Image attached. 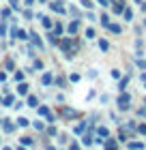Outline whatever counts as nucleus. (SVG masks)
<instances>
[{"mask_svg": "<svg viewBox=\"0 0 146 150\" xmlns=\"http://www.w3.org/2000/svg\"><path fill=\"white\" fill-rule=\"evenodd\" d=\"M144 144H140V142H129V150H142Z\"/></svg>", "mask_w": 146, "mask_h": 150, "instance_id": "14", "label": "nucleus"}, {"mask_svg": "<svg viewBox=\"0 0 146 150\" xmlns=\"http://www.w3.org/2000/svg\"><path fill=\"white\" fill-rule=\"evenodd\" d=\"M112 2H120V4H125V2H122V0H112Z\"/></svg>", "mask_w": 146, "mask_h": 150, "instance_id": "41", "label": "nucleus"}, {"mask_svg": "<svg viewBox=\"0 0 146 150\" xmlns=\"http://www.w3.org/2000/svg\"><path fill=\"white\" fill-rule=\"evenodd\" d=\"M118 110H122V112H127L129 110V105H131V94H127V92H122L120 97H118Z\"/></svg>", "mask_w": 146, "mask_h": 150, "instance_id": "1", "label": "nucleus"}, {"mask_svg": "<svg viewBox=\"0 0 146 150\" xmlns=\"http://www.w3.org/2000/svg\"><path fill=\"white\" fill-rule=\"evenodd\" d=\"M17 92H19V94H26V92H28V84L19 81V86H17Z\"/></svg>", "mask_w": 146, "mask_h": 150, "instance_id": "15", "label": "nucleus"}, {"mask_svg": "<svg viewBox=\"0 0 146 150\" xmlns=\"http://www.w3.org/2000/svg\"><path fill=\"white\" fill-rule=\"evenodd\" d=\"M41 84H43V86L54 84V75L52 73H43V75H41Z\"/></svg>", "mask_w": 146, "mask_h": 150, "instance_id": "6", "label": "nucleus"}, {"mask_svg": "<svg viewBox=\"0 0 146 150\" xmlns=\"http://www.w3.org/2000/svg\"><path fill=\"white\" fill-rule=\"evenodd\" d=\"M17 39H28V32H24V30H17Z\"/></svg>", "mask_w": 146, "mask_h": 150, "instance_id": "25", "label": "nucleus"}, {"mask_svg": "<svg viewBox=\"0 0 146 150\" xmlns=\"http://www.w3.org/2000/svg\"><path fill=\"white\" fill-rule=\"evenodd\" d=\"M69 79L75 84V81H80V75H78V73H71V75H69Z\"/></svg>", "mask_w": 146, "mask_h": 150, "instance_id": "28", "label": "nucleus"}, {"mask_svg": "<svg viewBox=\"0 0 146 150\" xmlns=\"http://www.w3.org/2000/svg\"><path fill=\"white\" fill-rule=\"evenodd\" d=\"M4 35H6V26L2 24V26H0V37H4Z\"/></svg>", "mask_w": 146, "mask_h": 150, "instance_id": "36", "label": "nucleus"}, {"mask_svg": "<svg viewBox=\"0 0 146 150\" xmlns=\"http://www.w3.org/2000/svg\"><path fill=\"white\" fill-rule=\"evenodd\" d=\"M144 86H146V81H144Z\"/></svg>", "mask_w": 146, "mask_h": 150, "instance_id": "51", "label": "nucleus"}, {"mask_svg": "<svg viewBox=\"0 0 146 150\" xmlns=\"http://www.w3.org/2000/svg\"><path fill=\"white\" fill-rule=\"evenodd\" d=\"M4 150H11V148H4Z\"/></svg>", "mask_w": 146, "mask_h": 150, "instance_id": "48", "label": "nucleus"}, {"mask_svg": "<svg viewBox=\"0 0 146 150\" xmlns=\"http://www.w3.org/2000/svg\"><path fill=\"white\" fill-rule=\"evenodd\" d=\"M69 150H80V146H71V148H69Z\"/></svg>", "mask_w": 146, "mask_h": 150, "instance_id": "39", "label": "nucleus"}, {"mask_svg": "<svg viewBox=\"0 0 146 150\" xmlns=\"http://www.w3.org/2000/svg\"><path fill=\"white\" fill-rule=\"evenodd\" d=\"M41 24H43L45 28H52V22H50V19H47L45 15H41Z\"/></svg>", "mask_w": 146, "mask_h": 150, "instance_id": "22", "label": "nucleus"}, {"mask_svg": "<svg viewBox=\"0 0 146 150\" xmlns=\"http://www.w3.org/2000/svg\"><path fill=\"white\" fill-rule=\"evenodd\" d=\"M39 116H43V118H47L50 122H54V114H52V110H47L45 105H43V107H39Z\"/></svg>", "mask_w": 146, "mask_h": 150, "instance_id": "4", "label": "nucleus"}, {"mask_svg": "<svg viewBox=\"0 0 146 150\" xmlns=\"http://www.w3.org/2000/svg\"><path fill=\"white\" fill-rule=\"evenodd\" d=\"M52 26H54V37H60L62 30H65V26L62 24H52Z\"/></svg>", "mask_w": 146, "mask_h": 150, "instance_id": "11", "label": "nucleus"}, {"mask_svg": "<svg viewBox=\"0 0 146 150\" xmlns=\"http://www.w3.org/2000/svg\"><path fill=\"white\" fill-rule=\"evenodd\" d=\"M15 81H24V73L22 71H15V77H13Z\"/></svg>", "mask_w": 146, "mask_h": 150, "instance_id": "24", "label": "nucleus"}, {"mask_svg": "<svg viewBox=\"0 0 146 150\" xmlns=\"http://www.w3.org/2000/svg\"><path fill=\"white\" fill-rule=\"evenodd\" d=\"M47 150H56V148H52V146H50V148H47Z\"/></svg>", "mask_w": 146, "mask_h": 150, "instance_id": "43", "label": "nucleus"}, {"mask_svg": "<svg viewBox=\"0 0 146 150\" xmlns=\"http://www.w3.org/2000/svg\"><path fill=\"white\" fill-rule=\"evenodd\" d=\"M78 112H75V110H71V107H67V110H65V118H78Z\"/></svg>", "mask_w": 146, "mask_h": 150, "instance_id": "12", "label": "nucleus"}, {"mask_svg": "<svg viewBox=\"0 0 146 150\" xmlns=\"http://www.w3.org/2000/svg\"><path fill=\"white\" fill-rule=\"evenodd\" d=\"M78 30H80V22H78V19L67 26V32H69V35H78Z\"/></svg>", "mask_w": 146, "mask_h": 150, "instance_id": "5", "label": "nucleus"}, {"mask_svg": "<svg viewBox=\"0 0 146 150\" xmlns=\"http://www.w3.org/2000/svg\"><path fill=\"white\" fill-rule=\"evenodd\" d=\"M19 150H26V148H19Z\"/></svg>", "mask_w": 146, "mask_h": 150, "instance_id": "47", "label": "nucleus"}, {"mask_svg": "<svg viewBox=\"0 0 146 150\" xmlns=\"http://www.w3.org/2000/svg\"><path fill=\"white\" fill-rule=\"evenodd\" d=\"M84 144H86V146L93 144V135H90V133H88V135H84Z\"/></svg>", "mask_w": 146, "mask_h": 150, "instance_id": "26", "label": "nucleus"}, {"mask_svg": "<svg viewBox=\"0 0 146 150\" xmlns=\"http://www.w3.org/2000/svg\"><path fill=\"white\" fill-rule=\"evenodd\" d=\"M39 2H45V0H39Z\"/></svg>", "mask_w": 146, "mask_h": 150, "instance_id": "44", "label": "nucleus"}, {"mask_svg": "<svg viewBox=\"0 0 146 150\" xmlns=\"http://www.w3.org/2000/svg\"><path fill=\"white\" fill-rule=\"evenodd\" d=\"M24 2H26V4H32V2H34V0H24Z\"/></svg>", "mask_w": 146, "mask_h": 150, "instance_id": "40", "label": "nucleus"}, {"mask_svg": "<svg viewBox=\"0 0 146 150\" xmlns=\"http://www.w3.org/2000/svg\"><path fill=\"white\" fill-rule=\"evenodd\" d=\"M97 2H99L101 6H108V4H110V0H97Z\"/></svg>", "mask_w": 146, "mask_h": 150, "instance_id": "37", "label": "nucleus"}, {"mask_svg": "<svg viewBox=\"0 0 146 150\" xmlns=\"http://www.w3.org/2000/svg\"><path fill=\"white\" fill-rule=\"evenodd\" d=\"M65 52H69V56H73V52L78 50V45H75V41H71V39H62L60 43H58Z\"/></svg>", "mask_w": 146, "mask_h": 150, "instance_id": "2", "label": "nucleus"}, {"mask_svg": "<svg viewBox=\"0 0 146 150\" xmlns=\"http://www.w3.org/2000/svg\"><path fill=\"white\" fill-rule=\"evenodd\" d=\"M19 142H22V146H30V144H32V137H28V135H24V137L19 139Z\"/></svg>", "mask_w": 146, "mask_h": 150, "instance_id": "20", "label": "nucleus"}, {"mask_svg": "<svg viewBox=\"0 0 146 150\" xmlns=\"http://www.w3.org/2000/svg\"><path fill=\"white\" fill-rule=\"evenodd\" d=\"M28 118H17V127H28Z\"/></svg>", "mask_w": 146, "mask_h": 150, "instance_id": "23", "label": "nucleus"}, {"mask_svg": "<svg viewBox=\"0 0 146 150\" xmlns=\"http://www.w3.org/2000/svg\"><path fill=\"white\" fill-rule=\"evenodd\" d=\"M0 81H6V73H2V71H0Z\"/></svg>", "mask_w": 146, "mask_h": 150, "instance_id": "38", "label": "nucleus"}, {"mask_svg": "<svg viewBox=\"0 0 146 150\" xmlns=\"http://www.w3.org/2000/svg\"><path fill=\"white\" fill-rule=\"evenodd\" d=\"M142 11H146V2H144V4H142Z\"/></svg>", "mask_w": 146, "mask_h": 150, "instance_id": "42", "label": "nucleus"}, {"mask_svg": "<svg viewBox=\"0 0 146 150\" xmlns=\"http://www.w3.org/2000/svg\"><path fill=\"white\" fill-rule=\"evenodd\" d=\"M135 2H140V0H135Z\"/></svg>", "mask_w": 146, "mask_h": 150, "instance_id": "49", "label": "nucleus"}, {"mask_svg": "<svg viewBox=\"0 0 146 150\" xmlns=\"http://www.w3.org/2000/svg\"><path fill=\"white\" fill-rule=\"evenodd\" d=\"M86 37L93 39V37H95V28H88V30H86Z\"/></svg>", "mask_w": 146, "mask_h": 150, "instance_id": "31", "label": "nucleus"}, {"mask_svg": "<svg viewBox=\"0 0 146 150\" xmlns=\"http://www.w3.org/2000/svg\"><path fill=\"white\" fill-rule=\"evenodd\" d=\"M0 103H2V97H0Z\"/></svg>", "mask_w": 146, "mask_h": 150, "instance_id": "46", "label": "nucleus"}, {"mask_svg": "<svg viewBox=\"0 0 146 150\" xmlns=\"http://www.w3.org/2000/svg\"><path fill=\"white\" fill-rule=\"evenodd\" d=\"M0 125H2V118H0Z\"/></svg>", "mask_w": 146, "mask_h": 150, "instance_id": "45", "label": "nucleus"}, {"mask_svg": "<svg viewBox=\"0 0 146 150\" xmlns=\"http://www.w3.org/2000/svg\"><path fill=\"white\" fill-rule=\"evenodd\" d=\"M84 131H86V122H80V125L73 129V133H75V135H82Z\"/></svg>", "mask_w": 146, "mask_h": 150, "instance_id": "10", "label": "nucleus"}, {"mask_svg": "<svg viewBox=\"0 0 146 150\" xmlns=\"http://www.w3.org/2000/svg\"><path fill=\"white\" fill-rule=\"evenodd\" d=\"M28 105H30V107H37V105H39V99H37V97H28Z\"/></svg>", "mask_w": 146, "mask_h": 150, "instance_id": "21", "label": "nucleus"}, {"mask_svg": "<svg viewBox=\"0 0 146 150\" xmlns=\"http://www.w3.org/2000/svg\"><path fill=\"white\" fill-rule=\"evenodd\" d=\"M112 77H114V79H118V77H120V71L114 69V71H112Z\"/></svg>", "mask_w": 146, "mask_h": 150, "instance_id": "34", "label": "nucleus"}, {"mask_svg": "<svg viewBox=\"0 0 146 150\" xmlns=\"http://www.w3.org/2000/svg\"><path fill=\"white\" fill-rule=\"evenodd\" d=\"M101 24L108 26V24H110V17H108V15H101Z\"/></svg>", "mask_w": 146, "mask_h": 150, "instance_id": "30", "label": "nucleus"}, {"mask_svg": "<svg viewBox=\"0 0 146 150\" xmlns=\"http://www.w3.org/2000/svg\"><path fill=\"white\" fill-rule=\"evenodd\" d=\"M47 135H56V129H54V127H47Z\"/></svg>", "mask_w": 146, "mask_h": 150, "instance_id": "35", "label": "nucleus"}, {"mask_svg": "<svg viewBox=\"0 0 146 150\" xmlns=\"http://www.w3.org/2000/svg\"><path fill=\"white\" fill-rule=\"evenodd\" d=\"M2 103H4L6 107H11L13 103H15V97H13V94H9V97H4V99H2Z\"/></svg>", "mask_w": 146, "mask_h": 150, "instance_id": "13", "label": "nucleus"}, {"mask_svg": "<svg viewBox=\"0 0 146 150\" xmlns=\"http://www.w3.org/2000/svg\"><path fill=\"white\" fill-rule=\"evenodd\" d=\"M80 2H82V4H84V6H86V9H93V2H90V0H80Z\"/></svg>", "mask_w": 146, "mask_h": 150, "instance_id": "29", "label": "nucleus"}, {"mask_svg": "<svg viewBox=\"0 0 146 150\" xmlns=\"http://www.w3.org/2000/svg\"><path fill=\"white\" fill-rule=\"evenodd\" d=\"M50 6H52V11H56V13H65V4L58 2V0H56V2H52Z\"/></svg>", "mask_w": 146, "mask_h": 150, "instance_id": "8", "label": "nucleus"}, {"mask_svg": "<svg viewBox=\"0 0 146 150\" xmlns=\"http://www.w3.org/2000/svg\"><path fill=\"white\" fill-rule=\"evenodd\" d=\"M103 150H118V146H116V142H114V139H110L108 144H105V148H103Z\"/></svg>", "mask_w": 146, "mask_h": 150, "instance_id": "17", "label": "nucleus"}, {"mask_svg": "<svg viewBox=\"0 0 146 150\" xmlns=\"http://www.w3.org/2000/svg\"><path fill=\"white\" fill-rule=\"evenodd\" d=\"M127 81H129V77H122V79H120V90H122L125 86H127Z\"/></svg>", "mask_w": 146, "mask_h": 150, "instance_id": "32", "label": "nucleus"}, {"mask_svg": "<svg viewBox=\"0 0 146 150\" xmlns=\"http://www.w3.org/2000/svg\"><path fill=\"white\" fill-rule=\"evenodd\" d=\"M122 15H125V19H127V22H131V19H133V13H131L129 9H122Z\"/></svg>", "mask_w": 146, "mask_h": 150, "instance_id": "19", "label": "nucleus"}, {"mask_svg": "<svg viewBox=\"0 0 146 150\" xmlns=\"http://www.w3.org/2000/svg\"><path fill=\"white\" fill-rule=\"evenodd\" d=\"M97 133H99V137H108V135H110V131L105 127H99V129H97Z\"/></svg>", "mask_w": 146, "mask_h": 150, "instance_id": "18", "label": "nucleus"}, {"mask_svg": "<svg viewBox=\"0 0 146 150\" xmlns=\"http://www.w3.org/2000/svg\"><path fill=\"white\" fill-rule=\"evenodd\" d=\"M99 50H101V52H108V50H110V43H108L105 39H101V41H99Z\"/></svg>", "mask_w": 146, "mask_h": 150, "instance_id": "16", "label": "nucleus"}, {"mask_svg": "<svg viewBox=\"0 0 146 150\" xmlns=\"http://www.w3.org/2000/svg\"><path fill=\"white\" fill-rule=\"evenodd\" d=\"M28 37H30V41H32V45H34V47H43V41H41V37H39L34 30L28 32Z\"/></svg>", "mask_w": 146, "mask_h": 150, "instance_id": "3", "label": "nucleus"}, {"mask_svg": "<svg viewBox=\"0 0 146 150\" xmlns=\"http://www.w3.org/2000/svg\"><path fill=\"white\" fill-rule=\"evenodd\" d=\"M144 105H146V101H144Z\"/></svg>", "mask_w": 146, "mask_h": 150, "instance_id": "50", "label": "nucleus"}, {"mask_svg": "<svg viewBox=\"0 0 146 150\" xmlns=\"http://www.w3.org/2000/svg\"><path fill=\"white\" fill-rule=\"evenodd\" d=\"M34 129H39V131H45V129H43V122H34Z\"/></svg>", "mask_w": 146, "mask_h": 150, "instance_id": "33", "label": "nucleus"}, {"mask_svg": "<svg viewBox=\"0 0 146 150\" xmlns=\"http://www.w3.org/2000/svg\"><path fill=\"white\" fill-rule=\"evenodd\" d=\"M135 131H137V133H142V135H146V125H140V127H135Z\"/></svg>", "mask_w": 146, "mask_h": 150, "instance_id": "27", "label": "nucleus"}, {"mask_svg": "<svg viewBox=\"0 0 146 150\" xmlns=\"http://www.w3.org/2000/svg\"><path fill=\"white\" fill-rule=\"evenodd\" d=\"M105 28H108L110 32H114V35H120V32H122V28H120V24H108Z\"/></svg>", "mask_w": 146, "mask_h": 150, "instance_id": "7", "label": "nucleus"}, {"mask_svg": "<svg viewBox=\"0 0 146 150\" xmlns=\"http://www.w3.org/2000/svg\"><path fill=\"white\" fill-rule=\"evenodd\" d=\"M2 125H4V131H6V133H13V131H15V125H13L11 120H2Z\"/></svg>", "mask_w": 146, "mask_h": 150, "instance_id": "9", "label": "nucleus"}]
</instances>
